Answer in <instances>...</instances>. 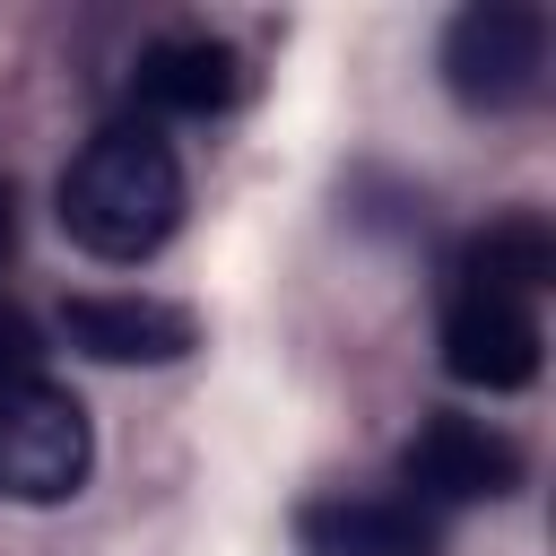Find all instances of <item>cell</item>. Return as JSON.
<instances>
[{
    "label": "cell",
    "instance_id": "cell-1",
    "mask_svg": "<svg viewBox=\"0 0 556 556\" xmlns=\"http://www.w3.org/2000/svg\"><path fill=\"white\" fill-rule=\"evenodd\" d=\"M182 226V156L148 122L96 130L61 174V235L96 261H148Z\"/></svg>",
    "mask_w": 556,
    "mask_h": 556
},
{
    "label": "cell",
    "instance_id": "cell-2",
    "mask_svg": "<svg viewBox=\"0 0 556 556\" xmlns=\"http://www.w3.org/2000/svg\"><path fill=\"white\" fill-rule=\"evenodd\" d=\"M443 87L469 113H513L547 87V17L530 0H469L443 26Z\"/></svg>",
    "mask_w": 556,
    "mask_h": 556
},
{
    "label": "cell",
    "instance_id": "cell-3",
    "mask_svg": "<svg viewBox=\"0 0 556 556\" xmlns=\"http://www.w3.org/2000/svg\"><path fill=\"white\" fill-rule=\"evenodd\" d=\"M96 426L61 382H17L0 391V495L9 504H61L87 486Z\"/></svg>",
    "mask_w": 556,
    "mask_h": 556
},
{
    "label": "cell",
    "instance_id": "cell-4",
    "mask_svg": "<svg viewBox=\"0 0 556 556\" xmlns=\"http://www.w3.org/2000/svg\"><path fill=\"white\" fill-rule=\"evenodd\" d=\"M539 295H504V287H452V313H443V374L469 382V391H521L539 374Z\"/></svg>",
    "mask_w": 556,
    "mask_h": 556
},
{
    "label": "cell",
    "instance_id": "cell-5",
    "mask_svg": "<svg viewBox=\"0 0 556 556\" xmlns=\"http://www.w3.org/2000/svg\"><path fill=\"white\" fill-rule=\"evenodd\" d=\"M400 478H408L426 504H495V495L521 486V452H513L495 426H478V417H426V426L408 434V452H400ZM417 495H408V504H417Z\"/></svg>",
    "mask_w": 556,
    "mask_h": 556
},
{
    "label": "cell",
    "instance_id": "cell-6",
    "mask_svg": "<svg viewBox=\"0 0 556 556\" xmlns=\"http://www.w3.org/2000/svg\"><path fill=\"white\" fill-rule=\"evenodd\" d=\"M61 339L104 356V365H174V356H191L200 321L182 304H156V295H70Z\"/></svg>",
    "mask_w": 556,
    "mask_h": 556
},
{
    "label": "cell",
    "instance_id": "cell-7",
    "mask_svg": "<svg viewBox=\"0 0 556 556\" xmlns=\"http://www.w3.org/2000/svg\"><path fill=\"white\" fill-rule=\"evenodd\" d=\"M304 547L313 556H443V530L408 495H330V504H304Z\"/></svg>",
    "mask_w": 556,
    "mask_h": 556
},
{
    "label": "cell",
    "instance_id": "cell-8",
    "mask_svg": "<svg viewBox=\"0 0 556 556\" xmlns=\"http://www.w3.org/2000/svg\"><path fill=\"white\" fill-rule=\"evenodd\" d=\"M139 96L156 113H226L243 96V52L217 35H156L139 52Z\"/></svg>",
    "mask_w": 556,
    "mask_h": 556
},
{
    "label": "cell",
    "instance_id": "cell-9",
    "mask_svg": "<svg viewBox=\"0 0 556 556\" xmlns=\"http://www.w3.org/2000/svg\"><path fill=\"white\" fill-rule=\"evenodd\" d=\"M460 278H469V287H504V295H539V287L556 278V235H547V217H530V208L495 217V226L460 252Z\"/></svg>",
    "mask_w": 556,
    "mask_h": 556
},
{
    "label": "cell",
    "instance_id": "cell-10",
    "mask_svg": "<svg viewBox=\"0 0 556 556\" xmlns=\"http://www.w3.org/2000/svg\"><path fill=\"white\" fill-rule=\"evenodd\" d=\"M17 382H43V330H35V313L0 304V391H17Z\"/></svg>",
    "mask_w": 556,
    "mask_h": 556
},
{
    "label": "cell",
    "instance_id": "cell-11",
    "mask_svg": "<svg viewBox=\"0 0 556 556\" xmlns=\"http://www.w3.org/2000/svg\"><path fill=\"white\" fill-rule=\"evenodd\" d=\"M17 252V191H9V174H0V261Z\"/></svg>",
    "mask_w": 556,
    "mask_h": 556
}]
</instances>
